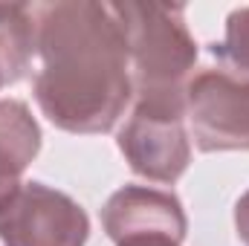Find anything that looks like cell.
Masks as SVG:
<instances>
[{
  "label": "cell",
  "instance_id": "5",
  "mask_svg": "<svg viewBox=\"0 0 249 246\" xmlns=\"http://www.w3.org/2000/svg\"><path fill=\"white\" fill-rule=\"evenodd\" d=\"M186 119L203 154L249 151V81L220 67L194 72L186 84Z\"/></svg>",
  "mask_w": 249,
  "mask_h": 246
},
{
  "label": "cell",
  "instance_id": "10",
  "mask_svg": "<svg viewBox=\"0 0 249 246\" xmlns=\"http://www.w3.org/2000/svg\"><path fill=\"white\" fill-rule=\"evenodd\" d=\"M20 174H23V168L15 159H9L6 154H0V203L20 185Z\"/></svg>",
  "mask_w": 249,
  "mask_h": 246
},
{
  "label": "cell",
  "instance_id": "1",
  "mask_svg": "<svg viewBox=\"0 0 249 246\" xmlns=\"http://www.w3.org/2000/svg\"><path fill=\"white\" fill-rule=\"evenodd\" d=\"M41 70L32 93L67 133H107L133 99L130 55L113 3L64 0L35 6Z\"/></svg>",
  "mask_w": 249,
  "mask_h": 246
},
{
  "label": "cell",
  "instance_id": "7",
  "mask_svg": "<svg viewBox=\"0 0 249 246\" xmlns=\"http://www.w3.org/2000/svg\"><path fill=\"white\" fill-rule=\"evenodd\" d=\"M35 41V6L0 3V90L26 75L32 55H38Z\"/></svg>",
  "mask_w": 249,
  "mask_h": 246
},
{
  "label": "cell",
  "instance_id": "2",
  "mask_svg": "<svg viewBox=\"0 0 249 246\" xmlns=\"http://www.w3.org/2000/svg\"><path fill=\"white\" fill-rule=\"evenodd\" d=\"M113 12L127 41L133 96L183 102L197 64V41L186 23V9L127 0L113 3Z\"/></svg>",
  "mask_w": 249,
  "mask_h": 246
},
{
  "label": "cell",
  "instance_id": "6",
  "mask_svg": "<svg viewBox=\"0 0 249 246\" xmlns=\"http://www.w3.org/2000/svg\"><path fill=\"white\" fill-rule=\"evenodd\" d=\"M102 223L116 246L139 238H165L183 244L188 229L180 197L148 185H124L113 191L102 209Z\"/></svg>",
  "mask_w": 249,
  "mask_h": 246
},
{
  "label": "cell",
  "instance_id": "11",
  "mask_svg": "<svg viewBox=\"0 0 249 246\" xmlns=\"http://www.w3.org/2000/svg\"><path fill=\"white\" fill-rule=\"evenodd\" d=\"M235 229H238V238L249 246V191H244L241 200L235 203Z\"/></svg>",
  "mask_w": 249,
  "mask_h": 246
},
{
  "label": "cell",
  "instance_id": "3",
  "mask_svg": "<svg viewBox=\"0 0 249 246\" xmlns=\"http://www.w3.org/2000/svg\"><path fill=\"white\" fill-rule=\"evenodd\" d=\"M119 151L133 174L154 183H177L191 162L186 133V99H136L130 119L119 130Z\"/></svg>",
  "mask_w": 249,
  "mask_h": 246
},
{
  "label": "cell",
  "instance_id": "12",
  "mask_svg": "<svg viewBox=\"0 0 249 246\" xmlns=\"http://www.w3.org/2000/svg\"><path fill=\"white\" fill-rule=\"evenodd\" d=\"M119 246H180V244L165 241V238H139V241H124Z\"/></svg>",
  "mask_w": 249,
  "mask_h": 246
},
{
  "label": "cell",
  "instance_id": "4",
  "mask_svg": "<svg viewBox=\"0 0 249 246\" xmlns=\"http://www.w3.org/2000/svg\"><path fill=\"white\" fill-rule=\"evenodd\" d=\"M87 238V211L58 188L20 183L0 203L3 246H84Z\"/></svg>",
  "mask_w": 249,
  "mask_h": 246
},
{
  "label": "cell",
  "instance_id": "9",
  "mask_svg": "<svg viewBox=\"0 0 249 246\" xmlns=\"http://www.w3.org/2000/svg\"><path fill=\"white\" fill-rule=\"evenodd\" d=\"M217 67L249 81V6L235 9L226 18V35L220 44H212Z\"/></svg>",
  "mask_w": 249,
  "mask_h": 246
},
{
  "label": "cell",
  "instance_id": "8",
  "mask_svg": "<svg viewBox=\"0 0 249 246\" xmlns=\"http://www.w3.org/2000/svg\"><path fill=\"white\" fill-rule=\"evenodd\" d=\"M41 151V127L29 107L18 99H0V154L15 159L23 171Z\"/></svg>",
  "mask_w": 249,
  "mask_h": 246
}]
</instances>
